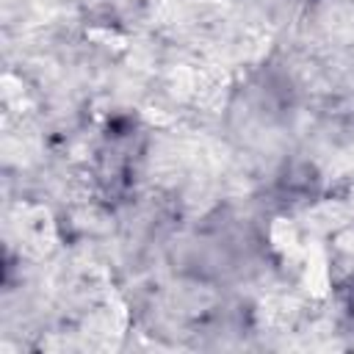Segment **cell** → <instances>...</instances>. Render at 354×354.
<instances>
[{
    "label": "cell",
    "instance_id": "obj_1",
    "mask_svg": "<svg viewBox=\"0 0 354 354\" xmlns=\"http://www.w3.org/2000/svg\"><path fill=\"white\" fill-rule=\"evenodd\" d=\"M304 288L313 296H326L329 290V263L318 243L304 246Z\"/></svg>",
    "mask_w": 354,
    "mask_h": 354
},
{
    "label": "cell",
    "instance_id": "obj_2",
    "mask_svg": "<svg viewBox=\"0 0 354 354\" xmlns=\"http://www.w3.org/2000/svg\"><path fill=\"white\" fill-rule=\"evenodd\" d=\"M271 241H274V246L282 249V252H296V249H299V230L293 227V221L277 218V221L271 224Z\"/></svg>",
    "mask_w": 354,
    "mask_h": 354
}]
</instances>
